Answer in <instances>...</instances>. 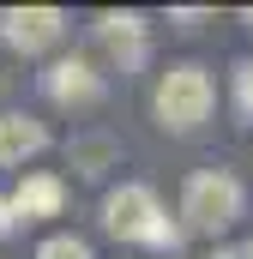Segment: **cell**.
<instances>
[{
  "instance_id": "14",
  "label": "cell",
  "mask_w": 253,
  "mask_h": 259,
  "mask_svg": "<svg viewBox=\"0 0 253 259\" xmlns=\"http://www.w3.org/2000/svg\"><path fill=\"white\" fill-rule=\"evenodd\" d=\"M247 24H253V12H247Z\"/></svg>"
},
{
  "instance_id": "12",
  "label": "cell",
  "mask_w": 253,
  "mask_h": 259,
  "mask_svg": "<svg viewBox=\"0 0 253 259\" xmlns=\"http://www.w3.org/2000/svg\"><path fill=\"white\" fill-rule=\"evenodd\" d=\"M12 229H18V205H12V199H0V235H12Z\"/></svg>"
},
{
  "instance_id": "8",
  "label": "cell",
  "mask_w": 253,
  "mask_h": 259,
  "mask_svg": "<svg viewBox=\"0 0 253 259\" xmlns=\"http://www.w3.org/2000/svg\"><path fill=\"white\" fill-rule=\"evenodd\" d=\"M49 145V127L43 121H30V115H0V163L6 169H18L24 157H36Z\"/></svg>"
},
{
  "instance_id": "10",
  "label": "cell",
  "mask_w": 253,
  "mask_h": 259,
  "mask_svg": "<svg viewBox=\"0 0 253 259\" xmlns=\"http://www.w3.org/2000/svg\"><path fill=\"white\" fill-rule=\"evenodd\" d=\"M36 259H91V247H85L78 235H49V241L36 247Z\"/></svg>"
},
{
  "instance_id": "3",
  "label": "cell",
  "mask_w": 253,
  "mask_h": 259,
  "mask_svg": "<svg viewBox=\"0 0 253 259\" xmlns=\"http://www.w3.org/2000/svg\"><path fill=\"white\" fill-rule=\"evenodd\" d=\"M181 217H187V229H199V235H223V229L241 217V187H235V175H223V169L187 175V187H181Z\"/></svg>"
},
{
  "instance_id": "1",
  "label": "cell",
  "mask_w": 253,
  "mask_h": 259,
  "mask_svg": "<svg viewBox=\"0 0 253 259\" xmlns=\"http://www.w3.org/2000/svg\"><path fill=\"white\" fill-rule=\"evenodd\" d=\"M103 229L115 235V241H139V247H169L175 253V223L163 217V205L151 187H139V181H121L115 193L103 199Z\"/></svg>"
},
{
  "instance_id": "6",
  "label": "cell",
  "mask_w": 253,
  "mask_h": 259,
  "mask_svg": "<svg viewBox=\"0 0 253 259\" xmlns=\"http://www.w3.org/2000/svg\"><path fill=\"white\" fill-rule=\"evenodd\" d=\"M97 36H103V49H109V61L121 66V72H133V66L145 61V18L139 12H103L97 18Z\"/></svg>"
},
{
  "instance_id": "9",
  "label": "cell",
  "mask_w": 253,
  "mask_h": 259,
  "mask_svg": "<svg viewBox=\"0 0 253 259\" xmlns=\"http://www.w3.org/2000/svg\"><path fill=\"white\" fill-rule=\"evenodd\" d=\"M115 157H121V145H115L109 133H78V139L66 145V163H72L78 175H103V169H115Z\"/></svg>"
},
{
  "instance_id": "5",
  "label": "cell",
  "mask_w": 253,
  "mask_h": 259,
  "mask_svg": "<svg viewBox=\"0 0 253 259\" xmlns=\"http://www.w3.org/2000/svg\"><path fill=\"white\" fill-rule=\"evenodd\" d=\"M43 91H49L55 103L85 109V103H97V97H103V78H97L91 55H72V61H55L49 72H43Z\"/></svg>"
},
{
  "instance_id": "2",
  "label": "cell",
  "mask_w": 253,
  "mask_h": 259,
  "mask_svg": "<svg viewBox=\"0 0 253 259\" xmlns=\"http://www.w3.org/2000/svg\"><path fill=\"white\" fill-rule=\"evenodd\" d=\"M211 103H217V91H211V72L205 66H169L163 78H157V97H151V115H157V127L163 133H199L205 127V115H211Z\"/></svg>"
},
{
  "instance_id": "13",
  "label": "cell",
  "mask_w": 253,
  "mask_h": 259,
  "mask_svg": "<svg viewBox=\"0 0 253 259\" xmlns=\"http://www.w3.org/2000/svg\"><path fill=\"white\" fill-rule=\"evenodd\" d=\"M241 259H253V235H247V241H241Z\"/></svg>"
},
{
  "instance_id": "11",
  "label": "cell",
  "mask_w": 253,
  "mask_h": 259,
  "mask_svg": "<svg viewBox=\"0 0 253 259\" xmlns=\"http://www.w3.org/2000/svg\"><path fill=\"white\" fill-rule=\"evenodd\" d=\"M235 103L253 115V61H241V66H235Z\"/></svg>"
},
{
  "instance_id": "7",
  "label": "cell",
  "mask_w": 253,
  "mask_h": 259,
  "mask_svg": "<svg viewBox=\"0 0 253 259\" xmlns=\"http://www.w3.org/2000/svg\"><path fill=\"white\" fill-rule=\"evenodd\" d=\"M12 205H18L24 223H36V217H61L66 181H61V175H49V169H36V175H24V181L12 187Z\"/></svg>"
},
{
  "instance_id": "4",
  "label": "cell",
  "mask_w": 253,
  "mask_h": 259,
  "mask_svg": "<svg viewBox=\"0 0 253 259\" xmlns=\"http://www.w3.org/2000/svg\"><path fill=\"white\" fill-rule=\"evenodd\" d=\"M66 36V12L61 6H6L0 12V42L18 55H43Z\"/></svg>"
}]
</instances>
